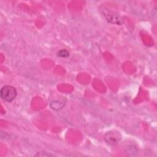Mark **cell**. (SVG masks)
Masks as SVG:
<instances>
[{"instance_id":"obj_5","label":"cell","mask_w":157,"mask_h":157,"mask_svg":"<svg viewBox=\"0 0 157 157\" xmlns=\"http://www.w3.org/2000/svg\"><path fill=\"white\" fill-rule=\"evenodd\" d=\"M57 55L59 57L67 58L69 56V52L67 50H61L58 52Z\"/></svg>"},{"instance_id":"obj_2","label":"cell","mask_w":157,"mask_h":157,"mask_svg":"<svg viewBox=\"0 0 157 157\" xmlns=\"http://www.w3.org/2000/svg\"><path fill=\"white\" fill-rule=\"evenodd\" d=\"M104 138L108 144L111 146H115L120 141L121 135L118 131L112 130L107 132L104 135Z\"/></svg>"},{"instance_id":"obj_4","label":"cell","mask_w":157,"mask_h":157,"mask_svg":"<svg viewBox=\"0 0 157 157\" xmlns=\"http://www.w3.org/2000/svg\"><path fill=\"white\" fill-rule=\"evenodd\" d=\"M64 106V103L60 102L58 101H55L50 103L51 107L54 110H60L62 109Z\"/></svg>"},{"instance_id":"obj_3","label":"cell","mask_w":157,"mask_h":157,"mask_svg":"<svg viewBox=\"0 0 157 157\" xmlns=\"http://www.w3.org/2000/svg\"><path fill=\"white\" fill-rule=\"evenodd\" d=\"M126 154L128 156H136L138 154V150L136 149V147L131 146L128 147L126 150Z\"/></svg>"},{"instance_id":"obj_1","label":"cell","mask_w":157,"mask_h":157,"mask_svg":"<svg viewBox=\"0 0 157 157\" xmlns=\"http://www.w3.org/2000/svg\"><path fill=\"white\" fill-rule=\"evenodd\" d=\"M17 95L16 89L11 85L4 86L0 91V96L4 101L11 102L14 100Z\"/></svg>"}]
</instances>
